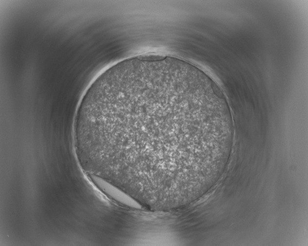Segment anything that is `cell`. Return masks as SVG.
I'll use <instances>...</instances> for the list:
<instances>
[{"mask_svg":"<svg viewBox=\"0 0 308 246\" xmlns=\"http://www.w3.org/2000/svg\"><path fill=\"white\" fill-rule=\"evenodd\" d=\"M216 125L198 85L161 71L108 84L96 94L86 123L103 178L152 205L174 204L195 190L200 143Z\"/></svg>","mask_w":308,"mask_h":246,"instance_id":"1","label":"cell"}]
</instances>
